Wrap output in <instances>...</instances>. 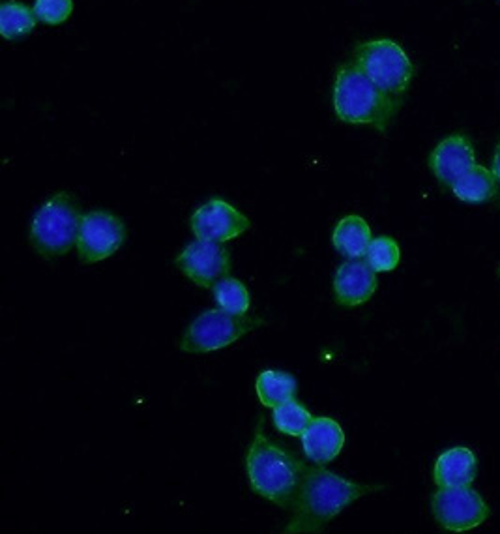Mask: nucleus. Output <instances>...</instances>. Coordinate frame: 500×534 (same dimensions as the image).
<instances>
[{"mask_svg":"<svg viewBox=\"0 0 500 534\" xmlns=\"http://www.w3.org/2000/svg\"><path fill=\"white\" fill-rule=\"evenodd\" d=\"M381 488L383 486H366L345 480L343 476L326 471L319 463L313 467L306 465L295 503L291 506L293 518L285 527V533H319L341 510Z\"/></svg>","mask_w":500,"mask_h":534,"instance_id":"f257e3e1","label":"nucleus"},{"mask_svg":"<svg viewBox=\"0 0 500 534\" xmlns=\"http://www.w3.org/2000/svg\"><path fill=\"white\" fill-rule=\"evenodd\" d=\"M246 465L251 490L281 508L293 506L306 465L283 446L268 439L265 418H261L255 428Z\"/></svg>","mask_w":500,"mask_h":534,"instance_id":"f03ea898","label":"nucleus"},{"mask_svg":"<svg viewBox=\"0 0 500 534\" xmlns=\"http://www.w3.org/2000/svg\"><path fill=\"white\" fill-rule=\"evenodd\" d=\"M334 109L338 119L347 124H368L381 132L399 111L398 105L392 104L353 62L339 66Z\"/></svg>","mask_w":500,"mask_h":534,"instance_id":"7ed1b4c3","label":"nucleus"},{"mask_svg":"<svg viewBox=\"0 0 500 534\" xmlns=\"http://www.w3.org/2000/svg\"><path fill=\"white\" fill-rule=\"evenodd\" d=\"M353 64L392 104L403 105L414 77V64L401 45L392 40L364 42L354 49Z\"/></svg>","mask_w":500,"mask_h":534,"instance_id":"20e7f679","label":"nucleus"},{"mask_svg":"<svg viewBox=\"0 0 500 534\" xmlns=\"http://www.w3.org/2000/svg\"><path fill=\"white\" fill-rule=\"evenodd\" d=\"M81 212L70 193H55L30 223V244L47 259H57L77 244Z\"/></svg>","mask_w":500,"mask_h":534,"instance_id":"39448f33","label":"nucleus"},{"mask_svg":"<svg viewBox=\"0 0 500 534\" xmlns=\"http://www.w3.org/2000/svg\"><path fill=\"white\" fill-rule=\"evenodd\" d=\"M265 321L248 313H231L225 310H210L199 315L190 327L186 328L182 340L178 342L180 351L203 355L218 349H225L238 342L251 330L263 327Z\"/></svg>","mask_w":500,"mask_h":534,"instance_id":"423d86ee","label":"nucleus"},{"mask_svg":"<svg viewBox=\"0 0 500 534\" xmlns=\"http://www.w3.org/2000/svg\"><path fill=\"white\" fill-rule=\"evenodd\" d=\"M126 242V225L115 214L105 210H94L83 216L79 237H77V255L83 263H98L122 248Z\"/></svg>","mask_w":500,"mask_h":534,"instance_id":"0eeeda50","label":"nucleus"},{"mask_svg":"<svg viewBox=\"0 0 500 534\" xmlns=\"http://www.w3.org/2000/svg\"><path fill=\"white\" fill-rule=\"evenodd\" d=\"M433 514L446 531L463 533L482 525L489 518V508L471 486L441 488L433 495Z\"/></svg>","mask_w":500,"mask_h":534,"instance_id":"6e6552de","label":"nucleus"},{"mask_svg":"<svg viewBox=\"0 0 500 534\" xmlns=\"http://www.w3.org/2000/svg\"><path fill=\"white\" fill-rule=\"evenodd\" d=\"M177 267L195 285L210 289L231 272V253L221 242L197 240L178 255Z\"/></svg>","mask_w":500,"mask_h":534,"instance_id":"1a4fd4ad","label":"nucleus"},{"mask_svg":"<svg viewBox=\"0 0 500 534\" xmlns=\"http://www.w3.org/2000/svg\"><path fill=\"white\" fill-rule=\"evenodd\" d=\"M190 225L197 240L223 244L246 233L251 223L240 210H236L227 201L212 199L195 210Z\"/></svg>","mask_w":500,"mask_h":534,"instance_id":"9d476101","label":"nucleus"},{"mask_svg":"<svg viewBox=\"0 0 500 534\" xmlns=\"http://www.w3.org/2000/svg\"><path fill=\"white\" fill-rule=\"evenodd\" d=\"M474 165H478L474 147L461 134L446 137L429 156V167L444 186H452L457 178L463 177Z\"/></svg>","mask_w":500,"mask_h":534,"instance_id":"9b49d317","label":"nucleus"},{"mask_svg":"<svg viewBox=\"0 0 500 534\" xmlns=\"http://www.w3.org/2000/svg\"><path fill=\"white\" fill-rule=\"evenodd\" d=\"M377 272L362 259L343 263L334 278V293L339 306L354 308L366 304L377 291Z\"/></svg>","mask_w":500,"mask_h":534,"instance_id":"f8f14e48","label":"nucleus"},{"mask_svg":"<svg viewBox=\"0 0 500 534\" xmlns=\"http://www.w3.org/2000/svg\"><path fill=\"white\" fill-rule=\"evenodd\" d=\"M345 445V433L336 420L328 416H317L309 422L302 433V448L308 460L319 465H326L336 460Z\"/></svg>","mask_w":500,"mask_h":534,"instance_id":"ddd939ff","label":"nucleus"},{"mask_svg":"<svg viewBox=\"0 0 500 534\" xmlns=\"http://www.w3.org/2000/svg\"><path fill=\"white\" fill-rule=\"evenodd\" d=\"M478 475V461L471 448L457 446L446 450L435 463V484L439 488H465L471 486Z\"/></svg>","mask_w":500,"mask_h":534,"instance_id":"4468645a","label":"nucleus"},{"mask_svg":"<svg viewBox=\"0 0 500 534\" xmlns=\"http://www.w3.org/2000/svg\"><path fill=\"white\" fill-rule=\"evenodd\" d=\"M371 229L368 222L360 216H347L334 229V248L347 259H362L368 253L371 244Z\"/></svg>","mask_w":500,"mask_h":534,"instance_id":"2eb2a0df","label":"nucleus"},{"mask_svg":"<svg viewBox=\"0 0 500 534\" xmlns=\"http://www.w3.org/2000/svg\"><path fill=\"white\" fill-rule=\"evenodd\" d=\"M450 188L457 199L472 205L487 203L497 195L495 177L482 165H474L463 177L457 178Z\"/></svg>","mask_w":500,"mask_h":534,"instance_id":"dca6fc26","label":"nucleus"},{"mask_svg":"<svg viewBox=\"0 0 500 534\" xmlns=\"http://www.w3.org/2000/svg\"><path fill=\"white\" fill-rule=\"evenodd\" d=\"M257 396L268 409H276L281 403L295 400L296 379L287 371L266 370L257 377Z\"/></svg>","mask_w":500,"mask_h":534,"instance_id":"f3484780","label":"nucleus"},{"mask_svg":"<svg viewBox=\"0 0 500 534\" xmlns=\"http://www.w3.org/2000/svg\"><path fill=\"white\" fill-rule=\"evenodd\" d=\"M38 17L34 10L21 2H4L0 8V32L6 40H15L21 36H27L36 27Z\"/></svg>","mask_w":500,"mask_h":534,"instance_id":"a211bd4d","label":"nucleus"},{"mask_svg":"<svg viewBox=\"0 0 500 534\" xmlns=\"http://www.w3.org/2000/svg\"><path fill=\"white\" fill-rule=\"evenodd\" d=\"M272 420L281 433L291 437H302L313 416L300 401L291 400L272 409Z\"/></svg>","mask_w":500,"mask_h":534,"instance_id":"6ab92c4d","label":"nucleus"},{"mask_svg":"<svg viewBox=\"0 0 500 534\" xmlns=\"http://www.w3.org/2000/svg\"><path fill=\"white\" fill-rule=\"evenodd\" d=\"M214 298L221 310L231 313L250 312V291L236 278H223L214 285Z\"/></svg>","mask_w":500,"mask_h":534,"instance_id":"aec40b11","label":"nucleus"},{"mask_svg":"<svg viewBox=\"0 0 500 534\" xmlns=\"http://www.w3.org/2000/svg\"><path fill=\"white\" fill-rule=\"evenodd\" d=\"M364 259L375 272H390L398 267L401 259L398 242L392 237L373 238Z\"/></svg>","mask_w":500,"mask_h":534,"instance_id":"412c9836","label":"nucleus"},{"mask_svg":"<svg viewBox=\"0 0 500 534\" xmlns=\"http://www.w3.org/2000/svg\"><path fill=\"white\" fill-rule=\"evenodd\" d=\"M74 12V0H36L34 14L45 25H60Z\"/></svg>","mask_w":500,"mask_h":534,"instance_id":"4be33fe9","label":"nucleus"},{"mask_svg":"<svg viewBox=\"0 0 500 534\" xmlns=\"http://www.w3.org/2000/svg\"><path fill=\"white\" fill-rule=\"evenodd\" d=\"M495 182H497V195H500V145L495 152V158H493V169H491Z\"/></svg>","mask_w":500,"mask_h":534,"instance_id":"5701e85b","label":"nucleus"}]
</instances>
